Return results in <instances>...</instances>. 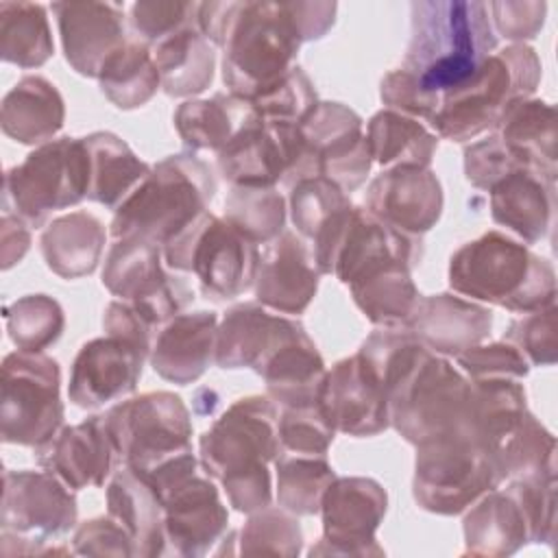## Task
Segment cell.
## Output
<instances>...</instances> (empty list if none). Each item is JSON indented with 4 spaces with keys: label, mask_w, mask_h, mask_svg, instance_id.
<instances>
[{
    "label": "cell",
    "mask_w": 558,
    "mask_h": 558,
    "mask_svg": "<svg viewBox=\"0 0 558 558\" xmlns=\"http://www.w3.org/2000/svg\"><path fill=\"white\" fill-rule=\"evenodd\" d=\"M102 329L107 336L122 338L135 347H140L146 355H150L155 327L126 301H111L102 316Z\"/></svg>",
    "instance_id": "cell-60"
},
{
    "label": "cell",
    "mask_w": 558,
    "mask_h": 558,
    "mask_svg": "<svg viewBox=\"0 0 558 558\" xmlns=\"http://www.w3.org/2000/svg\"><path fill=\"white\" fill-rule=\"evenodd\" d=\"M362 118L342 102H316L299 122L303 135V163L299 181L323 177L342 192L357 190L373 166ZM296 181V183H299Z\"/></svg>",
    "instance_id": "cell-16"
},
{
    "label": "cell",
    "mask_w": 558,
    "mask_h": 558,
    "mask_svg": "<svg viewBox=\"0 0 558 558\" xmlns=\"http://www.w3.org/2000/svg\"><path fill=\"white\" fill-rule=\"evenodd\" d=\"M486 7L497 33L514 44L534 39L545 24L547 4L538 0H501Z\"/></svg>",
    "instance_id": "cell-59"
},
{
    "label": "cell",
    "mask_w": 558,
    "mask_h": 558,
    "mask_svg": "<svg viewBox=\"0 0 558 558\" xmlns=\"http://www.w3.org/2000/svg\"><path fill=\"white\" fill-rule=\"evenodd\" d=\"M405 327L429 351L440 355H460L462 351L482 344L490 333L493 312L466 296L440 292L418 296Z\"/></svg>",
    "instance_id": "cell-27"
},
{
    "label": "cell",
    "mask_w": 558,
    "mask_h": 558,
    "mask_svg": "<svg viewBox=\"0 0 558 558\" xmlns=\"http://www.w3.org/2000/svg\"><path fill=\"white\" fill-rule=\"evenodd\" d=\"M318 408L336 432L364 438L390 425L388 397L362 357H344L325 373Z\"/></svg>",
    "instance_id": "cell-20"
},
{
    "label": "cell",
    "mask_w": 558,
    "mask_h": 558,
    "mask_svg": "<svg viewBox=\"0 0 558 558\" xmlns=\"http://www.w3.org/2000/svg\"><path fill=\"white\" fill-rule=\"evenodd\" d=\"M74 490L50 471H4L2 545L4 556L48 554L44 545L68 534L76 523Z\"/></svg>",
    "instance_id": "cell-14"
},
{
    "label": "cell",
    "mask_w": 558,
    "mask_h": 558,
    "mask_svg": "<svg viewBox=\"0 0 558 558\" xmlns=\"http://www.w3.org/2000/svg\"><path fill=\"white\" fill-rule=\"evenodd\" d=\"M438 177L423 166H392L377 174L364 196V209L412 235L429 231L442 214Z\"/></svg>",
    "instance_id": "cell-22"
},
{
    "label": "cell",
    "mask_w": 558,
    "mask_h": 558,
    "mask_svg": "<svg viewBox=\"0 0 558 558\" xmlns=\"http://www.w3.org/2000/svg\"><path fill=\"white\" fill-rule=\"evenodd\" d=\"M100 92L118 109L144 107L161 87V78L148 44L129 37L98 72Z\"/></svg>",
    "instance_id": "cell-41"
},
{
    "label": "cell",
    "mask_w": 558,
    "mask_h": 558,
    "mask_svg": "<svg viewBox=\"0 0 558 558\" xmlns=\"http://www.w3.org/2000/svg\"><path fill=\"white\" fill-rule=\"evenodd\" d=\"M161 89L172 98H190L214 81L216 52L198 26H185L150 46Z\"/></svg>",
    "instance_id": "cell-38"
},
{
    "label": "cell",
    "mask_w": 558,
    "mask_h": 558,
    "mask_svg": "<svg viewBox=\"0 0 558 558\" xmlns=\"http://www.w3.org/2000/svg\"><path fill=\"white\" fill-rule=\"evenodd\" d=\"M89 157L87 201L118 209L148 177L150 166L116 133L96 131L83 137Z\"/></svg>",
    "instance_id": "cell-37"
},
{
    "label": "cell",
    "mask_w": 558,
    "mask_h": 558,
    "mask_svg": "<svg viewBox=\"0 0 558 558\" xmlns=\"http://www.w3.org/2000/svg\"><path fill=\"white\" fill-rule=\"evenodd\" d=\"M116 447L102 414L61 427L50 440L35 447V460L72 490L102 486L113 471Z\"/></svg>",
    "instance_id": "cell-24"
},
{
    "label": "cell",
    "mask_w": 558,
    "mask_h": 558,
    "mask_svg": "<svg viewBox=\"0 0 558 558\" xmlns=\"http://www.w3.org/2000/svg\"><path fill=\"white\" fill-rule=\"evenodd\" d=\"M11 342L22 351H44L54 344L65 327L61 305L48 294H26L4 307Z\"/></svg>",
    "instance_id": "cell-48"
},
{
    "label": "cell",
    "mask_w": 558,
    "mask_h": 558,
    "mask_svg": "<svg viewBox=\"0 0 558 558\" xmlns=\"http://www.w3.org/2000/svg\"><path fill=\"white\" fill-rule=\"evenodd\" d=\"M259 118L279 122H301L318 102L310 76L294 65L283 78L248 100Z\"/></svg>",
    "instance_id": "cell-52"
},
{
    "label": "cell",
    "mask_w": 558,
    "mask_h": 558,
    "mask_svg": "<svg viewBox=\"0 0 558 558\" xmlns=\"http://www.w3.org/2000/svg\"><path fill=\"white\" fill-rule=\"evenodd\" d=\"M238 543V551L248 556H299L303 532L292 512L268 506L248 517Z\"/></svg>",
    "instance_id": "cell-50"
},
{
    "label": "cell",
    "mask_w": 558,
    "mask_h": 558,
    "mask_svg": "<svg viewBox=\"0 0 558 558\" xmlns=\"http://www.w3.org/2000/svg\"><path fill=\"white\" fill-rule=\"evenodd\" d=\"M379 96H381V102L388 105V109L405 113L421 122H432L434 113L440 107V96L425 92L418 85V81L403 68L390 70L381 78Z\"/></svg>",
    "instance_id": "cell-57"
},
{
    "label": "cell",
    "mask_w": 558,
    "mask_h": 558,
    "mask_svg": "<svg viewBox=\"0 0 558 558\" xmlns=\"http://www.w3.org/2000/svg\"><path fill=\"white\" fill-rule=\"evenodd\" d=\"M351 198L336 183L323 177H312L290 187V218L296 233L314 240L318 231L340 211L351 207Z\"/></svg>",
    "instance_id": "cell-49"
},
{
    "label": "cell",
    "mask_w": 558,
    "mask_h": 558,
    "mask_svg": "<svg viewBox=\"0 0 558 558\" xmlns=\"http://www.w3.org/2000/svg\"><path fill=\"white\" fill-rule=\"evenodd\" d=\"M504 477L551 480L556 477V438L527 410L512 438L497 453Z\"/></svg>",
    "instance_id": "cell-46"
},
{
    "label": "cell",
    "mask_w": 558,
    "mask_h": 558,
    "mask_svg": "<svg viewBox=\"0 0 558 558\" xmlns=\"http://www.w3.org/2000/svg\"><path fill=\"white\" fill-rule=\"evenodd\" d=\"M220 48L229 94L253 100L296 65L301 39L283 2L244 0Z\"/></svg>",
    "instance_id": "cell-6"
},
{
    "label": "cell",
    "mask_w": 558,
    "mask_h": 558,
    "mask_svg": "<svg viewBox=\"0 0 558 558\" xmlns=\"http://www.w3.org/2000/svg\"><path fill=\"white\" fill-rule=\"evenodd\" d=\"M464 554L473 556H510L532 543V525L519 495L508 488H493L466 508Z\"/></svg>",
    "instance_id": "cell-29"
},
{
    "label": "cell",
    "mask_w": 558,
    "mask_h": 558,
    "mask_svg": "<svg viewBox=\"0 0 558 558\" xmlns=\"http://www.w3.org/2000/svg\"><path fill=\"white\" fill-rule=\"evenodd\" d=\"M225 220L255 244H268L286 229V198L277 187L233 185L225 198Z\"/></svg>",
    "instance_id": "cell-47"
},
{
    "label": "cell",
    "mask_w": 558,
    "mask_h": 558,
    "mask_svg": "<svg viewBox=\"0 0 558 558\" xmlns=\"http://www.w3.org/2000/svg\"><path fill=\"white\" fill-rule=\"evenodd\" d=\"M490 216L525 244L543 240L551 227L556 207L554 181L534 170H514L490 190Z\"/></svg>",
    "instance_id": "cell-31"
},
{
    "label": "cell",
    "mask_w": 558,
    "mask_h": 558,
    "mask_svg": "<svg viewBox=\"0 0 558 558\" xmlns=\"http://www.w3.org/2000/svg\"><path fill=\"white\" fill-rule=\"evenodd\" d=\"M277 469V504L294 517H312L320 510L327 486L336 480L327 456L279 453Z\"/></svg>",
    "instance_id": "cell-45"
},
{
    "label": "cell",
    "mask_w": 558,
    "mask_h": 558,
    "mask_svg": "<svg viewBox=\"0 0 558 558\" xmlns=\"http://www.w3.org/2000/svg\"><path fill=\"white\" fill-rule=\"evenodd\" d=\"M161 253L168 268L192 272L205 299L218 303L251 290L259 264L257 244L209 209L170 238Z\"/></svg>",
    "instance_id": "cell-8"
},
{
    "label": "cell",
    "mask_w": 558,
    "mask_h": 558,
    "mask_svg": "<svg viewBox=\"0 0 558 558\" xmlns=\"http://www.w3.org/2000/svg\"><path fill=\"white\" fill-rule=\"evenodd\" d=\"M301 329L299 320L272 314L257 301L233 305L218 323L214 362L220 368L259 373L266 360Z\"/></svg>",
    "instance_id": "cell-26"
},
{
    "label": "cell",
    "mask_w": 558,
    "mask_h": 558,
    "mask_svg": "<svg viewBox=\"0 0 558 558\" xmlns=\"http://www.w3.org/2000/svg\"><path fill=\"white\" fill-rule=\"evenodd\" d=\"M514 170H534L523 155L508 146L497 133L464 148V177L477 190H490ZM536 172V170H534Z\"/></svg>",
    "instance_id": "cell-53"
},
{
    "label": "cell",
    "mask_w": 558,
    "mask_h": 558,
    "mask_svg": "<svg viewBox=\"0 0 558 558\" xmlns=\"http://www.w3.org/2000/svg\"><path fill=\"white\" fill-rule=\"evenodd\" d=\"M102 416L118 458L137 475L192 451L190 410L174 392H144L120 401Z\"/></svg>",
    "instance_id": "cell-11"
},
{
    "label": "cell",
    "mask_w": 558,
    "mask_h": 558,
    "mask_svg": "<svg viewBox=\"0 0 558 558\" xmlns=\"http://www.w3.org/2000/svg\"><path fill=\"white\" fill-rule=\"evenodd\" d=\"M194 451L142 475L163 508V556H203L227 534L229 512Z\"/></svg>",
    "instance_id": "cell-7"
},
{
    "label": "cell",
    "mask_w": 558,
    "mask_h": 558,
    "mask_svg": "<svg viewBox=\"0 0 558 558\" xmlns=\"http://www.w3.org/2000/svg\"><path fill=\"white\" fill-rule=\"evenodd\" d=\"M65 61L81 76H98L102 63L126 39L124 11L111 2H54Z\"/></svg>",
    "instance_id": "cell-25"
},
{
    "label": "cell",
    "mask_w": 558,
    "mask_h": 558,
    "mask_svg": "<svg viewBox=\"0 0 558 558\" xmlns=\"http://www.w3.org/2000/svg\"><path fill=\"white\" fill-rule=\"evenodd\" d=\"M148 355L116 336L85 342L70 371L68 397L76 408L98 410L135 392Z\"/></svg>",
    "instance_id": "cell-19"
},
{
    "label": "cell",
    "mask_w": 558,
    "mask_h": 558,
    "mask_svg": "<svg viewBox=\"0 0 558 558\" xmlns=\"http://www.w3.org/2000/svg\"><path fill=\"white\" fill-rule=\"evenodd\" d=\"M388 495L371 477H336L320 499L323 538L310 556H384L375 532Z\"/></svg>",
    "instance_id": "cell-18"
},
{
    "label": "cell",
    "mask_w": 558,
    "mask_h": 558,
    "mask_svg": "<svg viewBox=\"0 0 558 558\" xmlns=\"http://www.w3.org/2000/svg\"><path fill=\"white\" fill-rule=\"evenodd\" d=\"M288 9V15L299 33L301 44L303 41H314L325 37V33L333 26L336 22V2H307V0H292L283 2Z\"/></svg>",
    "instance_id": "cell-61"
},
{
    "label": "cell",
    "mask_w": 558,
    "mask_h": 558,
    "mask_svg": "<svg viewBox=\"0 0 558 558\" xmlns=\"http://www.w3.org/2000/svg\"><path fill=\"white\" fill-rule=\"evenodd\" d=\"M318 277L307 242L294 231H283L259 255L255 299L277 314L299 316L316 296Z\"/></svg>",
    "instance_id": "cell-23"
},
{
    "label": "cell",
    "mask_w": 558,
    "mask_h": 558,
    "mask_svg": "<svg viewBox=\"0 0 558 558\" xmlns=\"http://www.w3.org/2000/svg\"><path fill=\"white\" fill-rule=\"evenodd\" d=\"M471 379L438 353H429L388 401L390 425L418 447L460 434Z\"/></svg>",
    "instance_id": "cell-13"
},
{
    "label": "cell",
    "mask_w": 558,
    "mask_h": 558,
    "mask_svg": "<svg viewBox=\"0 0 558 558\" xmlns=\"http://www.w3.org/2000/svg\"><path fill=\"white\" fill-rule=\"evenodd\" d=\"M72 554L78 556H135V545L126 530L107 517L81 523L72 538Z\"/></svg>",
    "instance_id": "cell-58"
},
{
    "label": "cell",
    "mask_w": 558,
    "mask_h": 558,
    "mask_svg": "<svg viewBox=\"0 0 558 558\" xmlns=\"http://www.w3.org/2000/svg\"><path fill=\"white\" fill-rule=\"evenodd\" d=\"M432 351L408 327H379L360 347L357 355L384 388L392 392L414 373Z\"/></svg>",
    "instance_id": "cell-44"
},
{
    "label": "cell",
    "mask_w": 558,
    "mask_h": 558,
    "mask_svg": "<svg viewBox=\"0 0 558 558\" xmlns=\"http://www.w3.org/2000/svg\"><path fill=\"white\" fill-rule=\"evenodd\" d=\"M0 432L9 445L39 447L63 425L61 368L44 351H13L2 360Z\"/></svg>",
    "instance_id": "cell-12"
},
{
    "label": "cell",
    "mask_w": 558,
    "mask_h": 558,
    "mask_svg": "<svg viewBox=\"0 0 558 558\" xmlns=\"http://www.w3.org/2000/svg\"><path fill=\"white\" fill-rule=\"evenodd\" d=\"M65 120L63 96L48 78L31 74L20 78L2 98V133L26 146H44L54 140Z\"/></svg>",
    "instance_id": "cell-32"
},
{
    "label": "cell",
    "mask_w": 558,
    "mask_h": 558,
    "mask_svg": "<svg viewBox=\"0 0 558 558\" xmlns=\"http://www.w3.org/2000/svg\"><path fill=\"white\" fill-rule=\"evenodd\" d=\"M54 52L46 7L37 2H0V57L17 68H39Z\"/></svg>",
    "instance_id": "cell-42"
},
{
    "label": "cell",
    "mask_w": 558,
    "mask_h": 558,
    "mask_svg": "<svg viewBox=\"0 0 558 558\" xmlns=\"http://www.w3.org/2000/svg\"><path fill=\"white\" fill-rule=\"evenodd\" d=\"M525 412V388L517 379H471V392L460 434L477 442L497 462V453L512 438Z\"/></svg>",
    "instance_id": "cell-30"
},
{
    "label": "cell",
    "mask_w": 558,
    "mask_h": 558,
    "mask_svg": "<svg viewBox=\"0 0 558 558\" xmlns=\"http://www.w3.org/2000/svg\"><path fill=\"white\" fill-rule=\"evenodd\" d=\"M303 135L296 122L255 118L218 155V170L227 183L242 187H292L303 163Z\"/></svg>",
    "instance_id": "cell-17"
},
{
    "label": "cell",
    "mask_w": 558,
    "mask_h": 558,
    "mask_svg": "<svg viewBox=\"0 0 558 558\" xmlns=\"http://www.w3.org/2000/svg\"><path fill=\"white\" fill-rule=\"evenodd\" d=\"M504 480L495 458L462 434L416 447L412 495L427 512L460 514Z\"/></svg>",
    "instance_id": "cell-10"
},
{
    "label": "cell",
    "mask_w": 558,
    "mask_h": 558,
    "mask_svg": "<svg viewBox=\"0 0 558 558\" xmlns=\"http://www.w3.org/2000/svg\"><path fill=\"white\" fill-rule=\"evenodd\" d=\"M87 187L89 157L83 137H59L37 146L4 172L2 209L39 229L52 211L85 201Z\"/></svg>",
    "instance_id": "cell-9"
},
{
    "label": "cell",
    "mask_w": 558,
    "mask_h": 558,
    "mask_svg": "<svg viewBox=\"0 0 558 558\" xmlns=\"http://www.w3.org/2000/svg\"><path fill=\"white\" fill-rule=\"evenodd\" d=\"M497 48L486 2L418 0L410 4V41L401 68L429 94L469 83Z\"/></svg>",
    "instance_id": "cell-1"
},
{
    "label": "cell",
    "mask_w": 558,
    "mask_h": 558,
    "mask_svg": "<svg viewBox=\"0 0 558 558\" xmlns=\"http://www.w3.org/2000/svg\"><path fill=\"white\" fill-rule=\"evenodd\" d=\"M349 290L360 312L377 327H405L421 296L405 266L381 268L351 283Z\"/></svg>",
    "instance_id": "cell-43"
},
{
    "label": "cell",
    "mask_w": 558,
    "mask_h": 558,
    "mask_svg": "<svg viewBox=\"0 0 558 558\" xmlns=\"http://www.w3.org/2000/svg\"><path fill=\"white\" fill-rule=\"evenodd\" d=\"M277 436L281 453L296 456H327L336 429L316 405L283 408L277 421Z\"/></svg>",
    "instance_id": "cell-51"
},
{
    "label": "cell",
    "mask_w": 558,
    "mask_h": 558,
    "mask_svg": "<svg viewBox=\"0 0 558 558\" xmlns=\"http://www.w3.org/2000/svg\"><path fill=\"white\" fill-rule=\"evenodd\" d=\"M31 246V227L15 214L2 209L0 220V266L9 270L15 266Z\"/></svg>",
    "instance_id": "cell-62"
},
{
    "label": "cell",
    "mask_w": 558,
    "mask_h": 558,
    "mask_svg": "<svg viewBox=\"0 0 558 558\" xmlns=\"http://www.w3.org/2000/svg\"><path fill=\"white\" fill-rule=\"evenodd\" d=\"M216 194L211 168L194 153L170 155L150 166L148 177L113 211V240L142 238L163 246L203 211Z\"/></svg>",
    "instance_id": "cell-4"
},
{
    "label": "cell",
    "mask_w": 558,
    "mask_h": 558,
    "mask_svg": "<svg viewBox=\"0 0 558 558\" xmlns=\"http://www.w3.org/2000/svg\"><path fill=\"white\" fill-rule=\"evenodd\" d=\"M423 255L421 235L405 233L364 207H353L336 253L333 275L351 286L381 268L405 266L414 270Z\"/></svg>",
    "instance_id": "cell-21"
},
{
    "label": "cell",
    "mask_w": 558,
    "mask_h": 558,
    "mask_svg": "<svg viewBox=\"0 0 558 558\" xmlns=\"http://www.w3.org/2000/svg\"><path fill=\"white\" fill-rule=\"evenodd\" d=\"M325 362L312 338L301 329L283 342L257 373L266 381L268 397L281 408L316 405L325 379Z\"/></svg>",
    "instance_id": "cell-34"
},
{
    "label": "cell",
    "mask_w": 558,
    "mask_h": 558,
    "mask_svg": "<svg viewBox=\"0 0 558 558\" xmlns=\"http://www.w3.org/2000/svg\"><path fill=\"white\" fill-rule=\"evenodd\" d=\"M556 314V303L534 312H525L521 318L508 325L504 340L512 342L530 364L551 366L558 357Z\"/></svg>",
    "instance_id": "cell-54"
},
{
    "label": "cell",
    "mask_w": 558,
    "mask_h": 558,
    "mask_svg": "<svg viewBox=\"0 0 558 558\" xmlns=\"http://www.w3.org/2000/svg\"><path fill=\"white\" fill-rule=\"evenodd\" d=\"M541 72V59L532 46L510 44L490 54L469 83L442 94L429 124L438 137L451 142H469L497 129L512 102L532 98Z\"/></svg>",
    "instance_id": "cell-5"
},
{
    "label": "cell",
    "mask_w": 558,
    "mask_h": 558,
    "mask_svg": "<svg viewBox=\"0 0 558 558\" xmlns=\"http://www.w3.org/2000/svg\"><path fill=\"white\" fill-rule=\"evenodd\" d=\"M373 161L384 168L423 166L429 168L438 148V135L421 120L405 113L381 109L366 126Z\"/></svg>",
    "instance_id": "cell-40"
},
{
    "label": "cell",
    "mask_w": 558,
    "mask_h": 558,
    "mask_svg": "<svg viewBox=\"0 0 558 558\" xmlns=\"http://www.w3.org/2000/svg\"><path fill=\"white\" fill-rule=\"evenodd\" d=\"M449 286L471 301L521 314L556 303L551 262L501 231H486L451 255Z\"/></svg>",
    "instance_id": "cell-3"
},
{
    "label": "cell",
    "mask_w": 558,
    "mask_h": 558,
    "mask_svg": "<svg viewBox=\"0 0 558 558\" xmlns=\"http://www.w3.org/2000/svg\"><path fill=\"white\" fill-rule=\"evenodd\" d=\"M107 514L116 519L135 545V556H163V508L150 484L129 466L111 477L107 486Z\"/></svg>",
    "instance_id": "cell-33"
},
{
    "label": "cell",
    "mask_w": 558,
    "mask_h": 558,
    "mask_svg": "<svg viewBox=\"0 0 558 558\" xmlns=\"http://www.w3.org/2000/svg\"><path fill=\"white\" fill-rule=\"evenodd\" d=\"M456 364L469 379H486V377L521 379L530 373V362L508 340L475 344L462 351L460 355H456Z\"/></svg>",
    "instance_id": "cell-56"
},
{
    "label": "cell",
    "mask_w": 558,
    "mask_h": 558,
    "mask_svg": "<svg viewBox=\"0 0 558 558\" xmlns=\"http://www.w3.org/2000/svg\"><path fill=\"white\" fill-rule=\"evenodd\" d=\"M497 135L549 181H556L558 131L554 107L541 98L512 102L497 124Z\"/></svg>",
    "instance_id": "cell-39"
},
{
    "label": "cell",
    "mask_w": 558,
    "mask_h": 558,
    "mask_svg": "<svg viewBox=\"0 0 558 558\" xmlns=\"http://www.w3.org/2000/svg\"><path fill=\"white\" fill-rule=\"evenodd\" d=\"M198 15V2H179V0H140L131 7V28L133 37L155 46L168 35L194 26Z\"/></svg>",
    "instance_id": "cell-55"
},
{
    "label": "cell",
    "mask_w": 558,
    "mask_h": 558,
    "mask_svg": "<svg viewBox=\"0 0 558 558\" xmlns=\"http://www.w3.org/2000/svg\"><path fill=\"white\" fill-rule=\"evenodd\" d=\"M257 116L253 105L235 94L183 100L172 120L179 137L192 150L220 153Z\"/></svg>",
    "instance_id": "cell-35"
},
{
    "label": "cell",
    "mask_w": 558,
    "mask_h": 558,
    "mask_svg": "<svg viewBox=\"0 0 558 558\" xmlns=\"http://www.w3.org/2000/svg\"><path fill=\"white\" fill-rule=\"evenodd\" d=\"M218 316L207 310L181 312L159 327L153 349V371L177 386H190L205 375L216 355Z\"/></svg>",
    "instance_id": "cell-28"
},
{
    "label": "cell",
    "mask_w": 558,
    "mask_h": 558,
    "mask_svg": "<svg viewBox=\"0 0 558 558\" xmlns=\"http://www.w3.org/2000/svg\"><path fill=\"white\" fill-rule=\"evenodd\" d=\"M107 231L87 211H70L54 218L41 231V255L46 266L61 279L92 275L100 262Z\"/></svg>",
    "instance_id": "cell-36"
},
{
    "label": "cell",
    "mask_w": 558,
    "mask_h": 558,
    "mask_svg": "<svg viewBox=\"0 0 558 558\" xmlns=\"http://www.w3.org/2000/svg\"><path fill=\"white\" fill-rule=\"evenodd\" d=\"M163 264L159 244L122 238L113 240L102 268V286L120 301L131 303L155 329L194 301L187 281L166 270Z\"/></svg>",
    "instance_id": "cell-15"
},
{
    "label": "cell",
    "mask_w": 558,
    "mask_h": 558,
    "mask_svg": "<svg viewBox=\"0 0 558 558\" xmlns=\"http://www.w3.org/2000/svg\"><path fill=\"white\" fill-rule=\"evenodd\" d=\"M279 410L270 397L233 401L198 440L201 469L222 484L227 501L244 514L272 504L268 462L281 453Z\"/></svg>",
    "instance_id": "cell-2"
}]
</instances>
